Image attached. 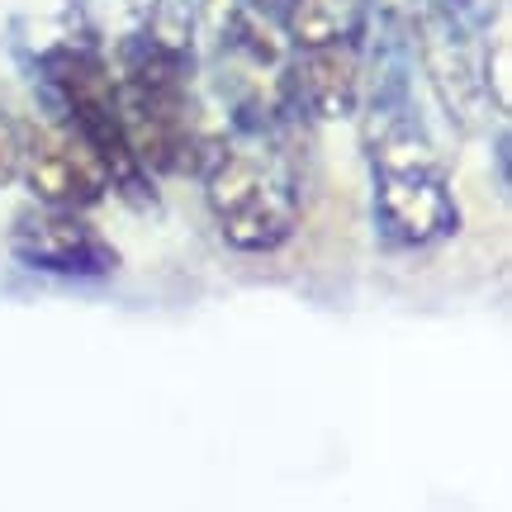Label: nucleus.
<instances>
[{
    "label": "nucleus",
    "instance_id": "1",
    "mask_svg": "<svg viewBox=\"0 0 512 512\" xmlns=\"http://www.w3.org/2000/svg\"><path fill=\"white\" fill-rule=\"evenodd\" d=\"M361 143L370 166V223L394 252H422L460 233V200L437 138L413 100V29L380 19L361 86Z\"/></svg>",
    "mask_w": 512,
    "mask_h": 512
},
{
    "label": "nucleus",
    "instance_id": "2",
    "mask_svg": "<svg viewBox=\"0 0 512 512\" xmlns=\"http://www.w3.org/2000/svg\"><path fill=\"white\" fill-rule=\"evenodd\" d=\"M195 0H152L147 19L119 43L114 81L124 105L128 143L152 176H200L204 114L195 95L200 67Z\"/></svg>",
    "mask_w": 512,
    "mask_h": 512
},
{
    "label": "nucleus",
    "instance_id": "3",
    "mask_svg": "<svg viewBox=\"0 0 512 512\" xmlns=\"http://www.w3.org/2000/svg\"><path fill=\"white\" fill-rule=\"evenodd\" d=\"M290 110H228L223 138H209L200 162L204 204L219 238L242 256H271L299 233L304 166Z\"/></svg>",
    "mask_w": 512,
    "mask_h": 512
},
{
    "label": "nucleus",
    "instance_id": "4",
    "mask_svg": "<svg viewBox=\"0 0 512 512\" xmlns=\"http://www.w3.org/2000/svg\"><path fill=\"white\" fill-rule=\"evenodd\" d=\"M34 95L43 105V119L67 128L72 138L91 147V157L105 166L110 176V195L128 200L133 209L157 204V185L152 171L138 162V152L128 143L124 105H119V81L100 38L91 29L81 34H62L43 43L34 53Z\"/></svg>",
    "mask_w": 512,
    "mask_h": 512
},
{
    "label": "nucleus",
    "instance_id": "5",
    "mask_svg": "<svg viewBox=\"0 0 512 512\" xmlns=\"http://www.w3.org/2000/svg\"><path fill=\"white\" fill-rule=\"evenodd\" d=\"M484 34H489V24L475 10V0H418L413 53H418V67L427 72L437 105L460 133L479 128L489 114L484 72H479Z\"/></svg>",
    "mask_w": 512,
    "mask_h": 512
},
{
    "label": "nucleus",
    "instance_id": "6",
    "mask_svg": "<svg viewBox=\"0 0 512 512\" xmlns=\"http://www.w3.org/2000/svg\"><path fill=\"white\" fill-rule=\"evenodd\" d=\"M10 252L19 266L57 280H110L119 271V247L86 219V209L62 204L24 209L10 228Z\"/></svg>",
    "mask_w": 512,
    "mask_h": 512
},
{
    "label": "nucleus",
    "instance_id": "7",
    "mask_svg": "<svg viewBox=\"0 0 512 512\" xmlns=\"http://www.w3.org/2000/svg\"><path fill=\"white\" fill-rule=\"evenodd\" d=\"M19 181L34 190L38 204H62V209H95L110 195V176L91 157V147L48 119L29 124Z\"/></svg>",
    "mask_w": 512,
    "mask_h": 512
},
{
    "label": "nucleus",
    "instance_id": "8",
    "mask_svg": "<svg viewBox=\"0 0 512 512\" xmlns=\"http://www.w3.org/2000/svg\"><path fill=\"white\" fill-rule=\"evenodd\" d=\"M366 43H318L294 48L290 57V105L304 124L356 119L366 86Z\"/></svg>",
    "mask_w": 512,
    "mask_h": 512
},
{
    "label": "nucleus",
    "instance_id": "9",
    "mask_svg": "<svg viewBox=\"0 0 512 512\" xmlns=\"http://www.w3.org/2000/svg\"><path fill=\"white\" fill-rule=\"evenodd\" d=\"M24 138H29V124L10 114L0 105V190L19 181V162H24Z\"/></svg>",
    "mask_w": 512,
    "mask_h": 512
}]
</instances>
